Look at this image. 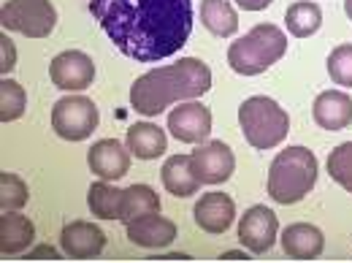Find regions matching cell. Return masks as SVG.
Masks as SVG:
<instances>
[{"mask_svg":"<svg viewBox=\"0 0 352 263\" xmlns=\"http://www.w3.org/2000/svg\"><path fill=\"white\" fill-rule=\"evenodd\" d=\"M98 106L85 95L60 98L52 109V128L65 141H85L98 128Z\"/></svg>","mask_w":352,"mask_h":263,"instance_id":"obj_7","label":"cell"},{"mask_svg":"<svg viewBox=\"0 0 352 263\" xmlns=\"http://www.w3.org/2000/svg\"><path fill=\"white\" fill-rule=\"evenodd\" d=\"M192 215H195L198 228H204L206 233H225L236 218V204L225 193H206L195 204Z\"/></svg>","mask_w":352,"mask_h":263,"instance_id":"obj_15","label":"cell"},{"mask_svg":"<svg viewBox=\"0 0 352 263\" xmlns=\"http://www.w3.org/2000/svg\"><path fill=\"white\" fill-rule=\"evenodd\" d=\"M222 258H244V261H247V255H244V253H225Z\"/></svg>","mask_w":352,"mask_h":263,"instance_id":"obj_31","label":"cell"},{"mask_svg":"<svg viewBox=\"0 0 352 263\" xmlns=\"http://www.w3.org/2000/svg\"><path fill=\"white\" fill-rule=\"evenodd\" d=\"M201 22L214 36H233L239 30V17L228 0H204L201 3Z\"/></svg>","mask_w":352,"mask_h":263,"instance_id":"obj_22","label":"cell"},{"mask_svg":"<svg viewBox=\"0 0 352 263\" xmlns=\"http://www.w3.org/2000/svg\"><path fill=\"white\" fill-rule=\"evenodd\" d=\"M244 11H263V8H268L274 0H236Z\"/></svg>","mask_w":352,"mask_h":263,"instance_id":"obj_30","label":"cell"},{"mask_svg":"<svg viewBox=\"0 0 352 263\" xmlns=\"http://www.w3.org/2000/svg\"><path fill=\"white\" fill-rule=\"evenodd\" d=\"M328 174L336 185H342L347 193H352V141L339 144L328 155Z\"/></svg>","mask_w":352,"mask_h":263,"instance_id":"obj_26","label":"cell"},{"mask_svg":"<svg viewBox=\"0 0 352 263\" xmlns=\"http://www.w3.org/2000/svg\"><path fill=\"white\" fill-rule=\"evenodd\" d=\"M33 239H36V228L30 220L16 212H3L0 218V253L3 255H16L28 250Z\"/></svg>","mask_w":352,"mask_h":263,"instance_id":"obj_19","label":"cell"},{"mask_svg":"<svg viewBox=\"0 0 352 263\" xmlns=\"http://www.w3.org/2000/svg\"><path fill=\"white\" fill-rule=\"evenodd\" d=\"M128 239L138 247H146V250H163L176 239V222L168 218H160V212L144 215V218L128 222Z\"/></svg>","mask_w":352,"mask_h":263,"instance_id":"obj_14","label":"cell"},{"mask_svg":"<svg viewBox=\"0 0 352 263\" xmlns=\"http://www.w3.org/2000/svg\"><path fill=\"white\" fill-rule=\"evenodd\" d=\"M92 17L125 57L157 63L192 33V0H89Z\"/></svg>","mask_w":352,"mask_h":263,"instance_id":"obj_1","label":"cell"},{"mask_svg":"<svg viewBox=\"0 0 352 263\" xmlns=\"http://www.w3.org/2000/svg\"><path fill=\"white\" fill-rule=\"evenodd\" d=\"M166 147H168L166 133L152 123H135L128 131V149L138 160H155L166 152Z\"/></svg>","mask_w":352,"mask_h":263,"instance_id":"obj_20","label":"cell"},{"mask_svg":"<svg viewBox=\"0 0 352 263\" xmlns=\"http://www.w3.org/2000/svg\"><path fill=\"white\" fill-rule=\"evenodd\" d=\"M239 123H241L244 138L255 149H271L282 144L290 131L287 112L265 95H252L239 106Z\"/></svg>","mask_w":352,"mask_h":263,"instance_id":"obj_5","label":"cell"},{"mask_svg":"<svg viewBox=\"0 0 352 263\" xmlns=\"http://www.w3.org/2000/svg\"><path fill=\"white\" fill-rule=\"evenodd\" d=\"M60 244H63V253L71 255V258H95L103 253L106 247V233L85 220H76V222H68L60 233Z\"/></svg>","mask_w":352,"mask_h":263,"instance_id":"obj_12","label":"cell"},{"mask_svg":"<svg viewBox=\"0 0 352 263\" xmlns=\"http://www.w3.org/2000/svg\"><path fill=\"white\" fill-rule=\"evenodd\" d=\"M276 228H279V220L276 215L268 209V207H252L244 212V218L239 220V242L255 253V255H263L274 247L276 242Z\"/></svg>","mask_w":352,"mask_h":263,"instance_id":"obj_8","label":"cell"},{"mask_svg":"<svg viewBox=\"0 0 352 263\" xmlns=\"http://www.w3.org/2000/svg\"><path fill=\"white\" fill-rule=\"evenodd\" d=\"M163 185L166 190L176 196V198H187V196H195L198 187H201V179L192 171V163H190V155H171L166 163H163Z\"/></svg>","mask_w":352,"mask_h":263,"instance_id":"obj_18","label":"cell"},{"mask_svg":"<svg viewBox=\"0 0 352 263\" xmlns=\"http://www.w3.org/2000/svg\"><path fill=\"white\" fill-rule=\"evenodd\" d=\"M192 171L201 179V185H220L225 179H230L236 169V158L230 152L228 144L222 141H206L201 144L192 155H190Z\"/></svg>","mask_w":352,"mask_h":263,"instance_id":"obj_9","label":"cell"},{"mask_svg":"<svg viewBox=\"0 0 352 263\" xmlns=\"http://www.w3.org/2000/svg\"><path fill=\"white\" fill-rule=\"evenodd\" d=\"M87 204L95 218L120 220L122 218V190L109 185V179L95 182L87 193Z\"/></svg>","mask_w":352,"mask_h":263,"instance_id":"obj_23","label":"cell"},{"mask_svg":"<svg viewBox=\"0 0 352 263\" xmlns=\"http://www.w3.org/2000/svg\"><path fill=\"white\" fill-rule=\"evenodd\" d=\"M128 152L117 138H100V141L92 144V149L87 152V163L92 169V174H98L100 179H109V182L111 179H122L131 171V155Z\"/></svg>","mask_w":352,"mask_h":263,"instance_id":"obj_13","label":"cell"},{"mask_svg":"<svg viewBox=\"0 0 352 263\" xmlns=\"http://www.w3.org/2000/svg\"><path fill=\"white\" fill-rule=\"evenodd\" d=\"M325 247V236L317 225H309V222H296V225H287L285 233H282V250L290 255V258H298V261H311L322 253Z\"/></svg>","mask_w":352,"mask_h":263,"instance_id":"obj_17","label":"cell"},{"mask_svg":"<svg viewBox=\"0 0 352 263\" xmlns=\"http://www.w3.org/2000/svg\"><path fill=\"white\" fill-rule=\"evenodd\" d=\"M168 131L184 144H201L212 133V112L204 103L182 101L168 114Z\"/></svg>","mask_w":352,"mask_h":263,"instance_id":"obj_11","label":"cell"},{"mask_svg":"<svg viewBox=\"0 0 352 263\" xmlns=\"http://www.w3.org/2000/svg\"><path fill=\"white\" fill-rule=\"evenodd\" d=\"M328 74L339 87H352V44L336 46L328 54Z\"/></svg>","mask_w":352,"mask_h":263,"instance_id":"obj_28","label":"cell"},{"mask_svg":"<svg viewBox=\"0 0 352 263\" xmlns=\"http://www.w3.org/2000/svg\"><path fill=\"white\" fill-rule=\"evenodd\" d=\"M49 76H52V85L60 90H68V92L71 90H85L95 79V63L89 60L85 52L68 49V52H60L52 60Z\"/></svg>","mask_w":352,"mask_h":263,"instance_id":"obj_10","label":"cell"},{"mask_svg":"<svg viewBox=\"0 0 352 263\" xmlns=\"http://www.w3.org/2000/svg\"><path fill=\"white\" fill-rule=\"evenodd\" d=\"M314 123L325 131H344L352 123V98L339 90H325L314 101Z\"/></svg>","mask_w":352,"mask_h":263,"instance_id":"obj_16","label":"cell"},{"mask_svg":"<svg viewBox=\"0 0 352 263\" xmlns=\"http://www.w3.org/2000/svg\"><path fill=\"white\" fill-rule=\"evenodd\" d=\"M25 106H28V95L25 87L16 85L14 79H6L0 82V120L3 123H14L25 114Z\"/></svg>","mask_w":352,"mask_h":263,"instance_id":"obj_25","label":"cell"},{"mask_svg":"<svg viewBox=\"0 0 352 263\" xmlns=\"http://www.w3.org/2000/svg\"><path fill=\"white\" fill-rule=\"evenodd\" d=\"M317 182V158L307 147L282 149L268 169V196L276 204H298Z\"/></svg>","mask_w":352,"mask_h":263,"instance_id":"obj_3","label":"cell"},{"mask_svg":"<svg viewBox=\"0 0 352 263\" xmlns=\"http://www.w3.org/2000/svg\"><path fill=\"white\" fill-rule=\"evenodd\" d=\"M287 52V36L276 25H255L247 36L236 39L228 49V63L241 76H258L268 71Z\"/></svg>","mask_w":352,"mask_h":263,"instance_id":"obj_4","label":"cell"},{"mask_svg":"<svg viewBox=\"0 0 352 263\" xmlns=\"http://www.w3.org/2000/svg\"><path fill=\"white\" fill-rule=\"evenodd\" d=\"M0 22L6 30L28 39H46L57 25V11L49 0H6L0 8Z\"/></svg>","mask_w":352,"mask_h":263,"instance_id":"obj_6","label":"cell"},{"mask_svg":"<svg viewBox=\"0 0 352 263\" xmlns=\"http://www.w3.org/2000/svg\"><path fill=\"white\" fill-rule=\"evenodd\" d=\"M0 46H3V63H0V71H3V76L14 68V44L6 39V33L0 36Z\"/></svg>","mask_w":352,"mask_h":263,"instance_id":"obj_29","label":"cell"},{"mask_svg":"<svg viewBox=\"0 0 352 263\" xmlns=\"http://www.w3.org/2000/svg\"><path fill=\"white\" fill-rule=\"evenodd\" d=\"M28 204V185L11 171L0 174V207L3 212H16Z\"/></svg>","mask_w":352,"mask_h":263,"instance_id":"obj_27","label":"cell"},{"mask_svg":"<svg viewBox=\"0 0 352 263\" xmlns=\"http://www.w3.org/2000/svg\"><path fill=\"white\" fill-rule=\"evenodd\" d=\"M344 11H347V17L352 19V0H344Z\"/></svg>","mask_w":352,"mask_h":263,"instance_id":"obj_32","label":"cell"},{"mask_svg":"<svg viewBox=\"0 0 352 263\" xmlns=\"http://www.w3.org/2000/svg\"><path fill=\"white\" fill-rule=\"evenodd\" d=\"M160 212V198L149 185H131L122 190V222L128 225L144 215Z\"/></svg>","mask_w":352,"mask_h":263,"instance_id":"obj_21","label":"cell"},{"mask_svg":"<svg viewBox=\"0 0 352 263\" xmlns=\"http://www.w3.org/2000/svg\"><path fill=\"white\" fill-rule=\"evenodd\" d=\"M212 87V71L198 57H182L174 65H163L138 76L131 87L133 109L144 117H157L171 103L195 101Z\"/></svg>","mask_w":352,"mask_h":263,"instance_id":"obj_2","label":"cell"},{"mask_svg":"<svg viewBox=\"0 0 352 263\" xmlns=\"http://www.w3.org/2000/svg\"><path fill=\"white\" fill-rule=\"evenodd\" d=\"M285 22H287V30L296 36V39H309L320 30L322 25V11L317 3H309V0H301V3H293L287 11H285Z\"/></svg>","mask_w":352,"mask_h":263,"instance_id":"obj_24","label":"cell"}]
</instances>
